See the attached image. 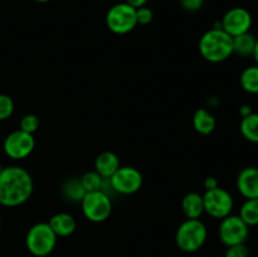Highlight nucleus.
<instances>
[{
    "instance_id": "bb28decb",
    "label": "nucleus",
    "mask_w": 258,
    "mask_h": 257,
    "mask_svg": "<svg viewBox=\"0 0 258 257\" xmlns=\"http://www.w3.org/2000/svg\"><path fill=\"white\" fill-rule=\"evenodd\" d=\"M179 3L183 10L188 13H196L203 8L206 0H179Z\"/></svg>"
},
{
    "instance_id": "412c9836",
    "label": "nucleus",
    "mask_w": 258,
    "mask_h": 257,
    "mask_svg": "<svg viewBox=\"0 0 258 257\" xmlns=\"http://www.w3.org/2000/svg\"><path fill=\"white\" fill-rule=\"evenodd\" d=\"M238 216L248 227L258 226V198L246 199L239 208Z\"/></svg>"
},
{
    "instance_id": "cd10ccee",
    "label": "nucleus",
    "mask_w": 258,
    "mask_h": 257,
    "mask_svg": "<svg viewBox=\"0 0 258 257\" xmlns=\"http://www.w3.org/2000/svg\"><path fill=\"white\" fill-rule=\"evenodd\" d=\"M218 185V180H217L214 176H208V178H206V180H204V188H206V190H211V189H214L217 188Z\"/></svg>"
},
{
    "instance_id": "0eeeda50",
    "label": "nucleus",
    "mask_w": 258,
    "mask_h": 257,
    "mask_svg": "<svg viewBox=\"0 0 258 257\" xmlns=\"http://www.w3.org/2000/svg\"><path fill=\"white\" fill-rule=\"evenodd\" d=\"M204 213L217 219H223L232 214L234 207L233 197L228 190L217 186V188L206 190L203 194Z\"/></svg>"
},
{
    "instance_id": "72a5a7b5",
    "label": "nucleus",
    "mask_w": 258,
    "mask_h": 257,
    "mask_svg": "<svg viewBox=\"0 0 258 257\" xmlns=\"http://www.w3.org/2000/svg\"><path fill=\"white\" fill-rule=\"evenodd\" d=\"M0 229H2V219H0Z\"/></svg>"
},
{
    "instance_id": "6e6552de",
    "label": "nucleus",
    "mask_w": 258,
    "mask_h": 257,
    "mask_svg": "<svg viewBox=\"0 0 258 257\" xmlns=\"http://www.w3.org/2000/svg\"><path fill=\"white\" fill-rule=\"evenodd\" d=\"M218 236L224 246L246 243L249 236V227L242 221L238 214H229L221 219L218 227Z\"/></svg>"
},
{
    "instance_id": "ddd939ff",
    "label": "nucleus",
    "mask_w": 258,
    "mask_h": 257,
    "mask_svg": "<svg viewBox=\"0 0 258 257\" xmlns=\"http://www.w3.org/2000/svg\"><path fill=\"white\" fill-rule=\"evenodd\" d=\"M120 166V159L112 151H103L98 154L95 160V171H97L103 179H110Z\"/></svg>"
},
{
    "instance_id": "c756f323",
    "label": "nucleus",
    "mask_w": 258,
    "mask_h": 257,
    "mask_svg": "<svg viewBox=\"0 0 258 257\" xmlns=\"http://www.w3.org/2000/svg\"><path fill=\"white\" fill-rule=\"evenodd\" d=\"M252 112H253V110H252V107L249 105H242L241 107H239V116H241L242 118L251 115Z\"/></svg>"
},
{
    "instance_id": "4468645a",
    "label": "nucleus",
    "mask_w": 258,
    "mask_h": 257,
    "mask_svg": "<svg viewBox=\"0 0 258 257\" xmlns=\"http://www.w3.org/2000/svg\"><path fill=\"white\" fill-rule=\"evenodd\" d=\"M48 223L57 237L71 236V234L75 233L76 228H77V222H76L75 217L64 213V212H60V213L50 217Z\"/></svg>"
},
{
    "instance_id": "f704fd0d",
    "label": "nucleus",
    "mask_w": 258,
    "mask_h": 257,
    "mask_svg": "<svg viewBox=\"0 0 258 257\" xmlns=\"http://www.w3.org/2000/svg\"><path fill=\"white\" fill-rule=\"evenodd\" d=\"M2 169H3V166H2V164H0V171H2Z\"/></svg>"
},
{
    "instance_id": "393cba45",
    "label": "nucleus",
    "mask_w": 258,
    "mask_h": 257,
    "mask_svg": "<svg viewBox=\"0 0 258 257\" xmlns=\"http://www.w3.org/2000/svg\"><path fill=\"white\" fill-rule=\"evenodd\" d=\"M154 19V13L150 8L141 7L136 9V22L138 25H148L153 22Z\"/></svg>"
},
{
    "instance_id": "423d86ee",
    "label": "nucleus",
    "mask_w": 258,
    "mask_h": 257,
    "mask_svg": "<svg viewBox=\"0 0 258 257\" xmlns=\"http://www.w3.org/2000/svg\"><path fill=\"white\" fill-rule=\"evenodd\" d=\"M106 25L111 32L118 35L133 32L138 25L136 9L126 4L125 2L113 5L106 15Z\"/></svg>"
},
{
    "instance_id": "39448f33",
    "label": "nucleus",
    "mask_w": 258,
    "mask_h": 257,
    "mask_svg": "<svg viewBox=\"0 0 258 257\" xmlns=\"http://www.w3.org/2000/svg\"><path fill=\"white\" fill-rule=\"evenodd\" d=\"M82 213L88 221L101 223L110 218L112 212V202L110 196L102 190L86 193L81 201Z\"/></svg>"
},
{
    "instance_id": "a878e982",
    "label": "nucleus",
    "mask_w": 258,
    "mask_h": 257,
    "mask_svg": "<svg viewBox=\"0 0 258 257\" xmlns=\"http://www.w3.org/2000/svg\"><path fill=\"white\" fill-rule=\"evenodd\" d=\"M249 248L246 246V243L233 244V246L227 247V251L224 253V257H248Z\"/></svg>"
},
{
    "instance_id": "b1692460",
    "label": "nucleus",
    "mask_w": 258,
    "mask_h": 257,
    "mask_svg": "<svg viewBox=\"0 0 258 257\" xmlns=\"http://www.w3.org/2000/svg\"><path fill=\"white\" fill-rule=\"evenodd\" d=\"M14 101L10 96L0 93V121H5L14 113Z\"/></svg>"
},
{
    "instance_id": "4be33fe9",
    "label": "nucleus",
    "mask_w": 258,
    "mask_h": 257,
    "mask_svg": "<svg viewBox=\"0 0 258 257\" xmlns=\"http://www.w3.org/2000/svg\"><path fill=\"white\" fill-rule=\"evenodd\" d=\"M81 183H82L83 189L86 190V193H90V191H98L103 189V184H105L106 179H103L97 171H87V173L83 174L81 176Z\"/></svg>"
},
{
    "instance_id": "f8f14e48",
    "label": "nucleus",
    "mask_w": 258,
    "mask_h": 257,
    "mask_svg": "<svg viewBox=\"0 0 258 257\" xmlns=\"http://www.w3.org/2000/svg\"><path fill=\"white\" fill-rule=\"evenodd\" d=\"M237 189L244 199L258 198V168L246 166L237 176Z\"/></svg>"
},
{
    "instance_id": "9d476101",
    "label": "nucleus",
    "mask_w": 258,
    "mask_h": 257,
    "mask_svg": "<svg viewBox=\"0 0 258 257\" xmlns=\"http://www.w3.org/2000/svg\"><path fill=\"white\" fill-rule=\"evenodd\" d=\"M35 148L34 135L23 130H15L5 138L3 149L4 153L14 160H23L33 153Z\"/></svg>"
},
{
    "instance_id": "c85d7f7f",
    "label": "nucleus",
    "mask_w": 258,
    "mask_h": 257,
    "mask_svg": "<svg viewBox=\"0 0 258 257\" xmlns=\"http://www.w3.org/2000/svg\"><path fill=\"white\" fill-rule=\"evenodd\" d=\"M149 0H125L126 4H128L130 7L135 8V9H138V8H141V7H145L146 3H148Z\"/></svg>"
},
{
    "instance_id": "20e7f679",
    "label": "nucleus",
    "mask_w": 258,
    "mask_h": 257,
    "mask_svg": "<svg viewBox=\"0 0 258 257\" xmlns=\"http://www.w3.org/2000/svg\"><path fill=\"white\" fill-rule=\"evenodd\" d=\"M57 238L48 222H39L29 228L25 237V244L33 256L45 257L55 248Z\"/></svg>"
},
{
    "instance_id": "7c9ffc66",
    "label": "nucleus",
    "mask_w": 258,
    "mask_h": 257,
    "mask_svg": "<svg viewBox=\"0 0 258 257\" xmlns=\"http://www.w3.org/2000/svg\"><path fill=\"white\" fill-rule=\"evenodd\" d=\"M207 103H208L209 107H214V106L219 105V98H217L216 96H212V97L208 98Z\"/></svg>"
},
{
    "instance_id": "6ab92c4d",
    "label": "nucleus",
    "mask_w": 258,
    "mask_h": 257,
    "mask_svg": "<svg viewBox=\"0 0 258 257\" xmlns=\"http://www.w3.org/2000/svg\"><path fill=\"white\" fill-rule=\"evenodd\" d=\"M239 83L247 93L258 95V65L244 68L239 77Z\"/></svg>"
},
{
    "instance_id": "aec40b11",
    "label": "nucleus",
    "mask_w": 258,
    "mask_h": 257,
    "mask_svg": "<svg viewBox=\"0 0 258 257\" xmlns=\"http://www.w3.org/2000/svg\"><path fill=\"white\" fill-rule=\"evenodd\" d=\"M239 131L247 141L258 144V113L252 112L241 120Z\"/></svg>"
},
{
    "instance_id": "1a4fd4ad",
    "label": "nucleus",
    "mask_w": 258,
    "mask_h": 257,
    "mask_svg": "<svg viewBox=\"0 0 258 257\" xmlns=\"http://www.w3.org/2000/svg\"><path fill=\"white\" fill-rule=\"evenodd\" d=\"M111 189L122 196L138 193L144 183L140 171L133 166H120L115 174L108 179Z\"/></svg>"
},
{
    "instance_id": "2eb2a0df",
    "label": "nucleus",
    "mask_w": 258,
    "mask_h": 257,
    "mask_svg": "<svg viewBox=\"0 0 258 257\" xmlns=\"http://www.w3.org/2000/svg\"><path fill=\"white\" fill-rule=\"evenodd\" d=\"M181 211L188 219H199L204 213L203 196L197 191L185 194L181 201Z\"/></svg>"
},
{
    "instance_id": "f3484780",
    "label": "nucleus",
    "mask_w": 258,
    "mask_h": 257,
    "mask_svg": "<svg viewBox=\"0 0 258 257\" xmlns=\"http://www.w3.org/2000/svg\"><path fill=\"white\" fill-rule=\"evenodd\" d=\"M257 38L251 32L233 37V54L239 57H252L256 47Z\"/></svg>"
},
{
    "instance_id": "dca6fc26",
    "label": "nucleus",
    "mask_w": 258,
    "mask_h": 257,
    "mask_svg": "<svg viewBox=\"0 0 258 257\" xmlns=\"http://www.w3.org/2000/svg\"><path fill=\"white\" fill-rule=\"evenodd\" d=\"M217 120L213 113L207 108H198L193 115V127L201 135H209L214 131Z\"/></svg>"
},
{
    "instance_id": "473e14b6",
    "label": "nucleus",
    "mask_w": 258,
    "mask_h": 257,
    "mask_svg": "<svg viewBox=\"0 0 258 257\" xmlns=\"http://www.w3.org/2000/svg\"><path fill=\"white\" fill-rule=\"evenodd\" d=\"M33 2H37V3H48L50 0H33Z\"/></svg>"
},
{
    "instance_id": "f257e3e1",
    "label": "nucleus",
    "mask_w": 258,
    "mask_h": 257,
    "mask_svg": "<svg viewBox=\"0 0 258 257\" xmlns=\"http://www.w3.org/2000/svg\"><path fill=\"white\" fill-rule=\"evenodd\" d=\"M34 189L33 178L22 166H7L0 171V204L14 208L27 203Z\"/></svg>"
},
{
    "instance_id": "a211bd4d",
    "label": "nucleus",
    "mask_w": 258,
    "mask_h": 257,
    "mask_svg": "<svg viewBox=\"0 0 258 257\" xmlns=\"http://www.w3.org/2000/svg\"><path fill=\"white\" fill-rule=\"evenodd\" d=\"M62 194L67 201L73 202V203H81L86 194L81 179L76 178V176L66 179L62 184Z\"/></svg>"
},
{
    "instance_id": "5701e85b",
    "label": "nucleus",
    "mask_w": 258,
    "mask_h": 257,
    "mask_svg": "<svg viewBox=\"0 0 258 257\" xmlns=\"http://www.w3.org/2000/svg\"><path fill=\"white\" fill-rule=\"evenodd\" d=\"M19 128L25 131V133L34 135L35 131L39 128V118L34 113H27V115H24L20 118Z\"/></svg>"
},
{
    "instance_id": "2f4dec72",
    "label": "nucleus",
    "mask_w": 258,
    "mask_h": 257,
    "mask_svg": "<svg viewBox=\"0 0 258 257\" xmlns=\"http://www.w3.org/2000/svg\"><path fill=\"white\" fill-rule=\"evenodd\" d=\"M252 57H253L254 60H256V65H258V38H257V42H256V47H254L253 55H252Z\"/></svg>"
},
{
    "instance_id": "9b49d317",
    "label": "nucleus",
    "mask_w": 258,
    "mask_h": 257,
    "mask_svg": "<svg viewBox=\"0 0 258 257\" xmlns=\"http://www.w3.org/2000/svg\"><path fill=\"white\" fill-rule=\"evenodd\" d=\"M252 23L253 19L251 13L241 7L229 9L221 20L222 29L228 33L232 38L248 33L252 28Z\"/></svg>"
},
{
    "instance_id": "7ed1b4c3",
    "label": "nucleus",
    "mask_w": 258,
    "mask_h": 257,
    "mask_svg": "<svg viewBox=\"0 0 258 257\" xmlns=\"http://www.w3.org/2000/svg\"><path fill=\"white\" fill-rule=\"evenodd\" d=\"M208 237L207 227L201 219H188L178 227L175 243L183 252H197L204 246Z\"/></svg>"
},
{
    "instance_id": "f03ea898",
    "label": "nucleus",
    "mask_w": 258,
    "mask_h": 257,
    "mask_svg": "<svg viewBox=\"0 0 258 257\" xmlns=\"http://www.w3.org/2000/svg\"><path fill=\"white\" fill-rule=\"evenodd\" d=\"M199 52L208 62H224L233 54V38L222 28H212L199 39Z\"/></svg>"
}]
</instances>
